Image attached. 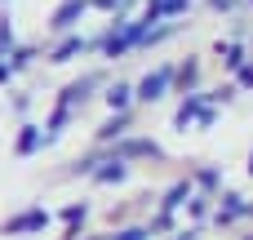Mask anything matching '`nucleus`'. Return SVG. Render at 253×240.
I'll use <instances>...</instances> for the list:
<instances>
[{"mask_svg": "<svg viewBox=\"0 0 253 240\" xmlns=\"http://www.w3.org/2000/svg\"><path fill=\"white\" fill-rule=\"evenodd\" d=\"M147 31H151V22H129V27L120 31V36H111V40H107V58L125 53V49H129L133 40H147Z\"/></svg>", "mask_w": 253, "mask_h": 240, "instance_id": "nucleus-1", "label": "nucleus"}, {"mask_svg": "<svg viewBox=\"0 0 253 240\" xmlns=\"http://www.w3.org/2000/svg\"><path fill=\"white\" fill-rule=\"evenodd\" d=\"M169 80H173V71H169V67L151 71V76H147V80L138 85V98H142V102H156V98H160V94L169 89Z\"/></svg>", "mask_w": 253, "mask_h": 240, "instance_id": "nucleus-2", "label": "nucleus"}, {"mask_svg": "<svg viewBox=\"0 0 253 240\" xmlns=\"http://www.w3.org/2000/svg\"><path fill=\"white\" fill-rule=\"evenodd\" d=\"M80 9H84V0H67V4L53 13V27H58V31H62V27H71V22L80 18Z\"/></svg>", "mask_w": 253, "mask_h": 240, "instance_id": "nucleus-3", "label": "nucleus"}, {"mask_svg": "<svg viewBox=\"0 0 253 240\" xmlns=\"http://www.w3.org/2000/svg\"><path fill=\"white\" fill-rule=\"evenodd\" d=\"M80 49H84V40H80V36H71V40H62V45L53 49V62H71Z\"/></svg>", "mask_w": 253, "mask_h": 240, "instance_id": "nucleus-4", "label": "nucleus"}, {"mask_svg": "<svg viewBox=\"0 0 253 240\" xmlns=\"http://www.w3.org/2000/svg\"><path fill=\"white\" fill-rule=\"evenodd\" d=\"M40 138H44V129H36V125H22V138H18V151L27 156V151H36L40 147Z\"/></svg>", "mask_w": 253, "mask_h": 240, "instance_id": "nucleus-5", "label": "nucleus"}, {"mask_svg": "<svg viewBox=\"0 0 253 240\" xmlns=\"http://www.w3.org/2000/svg\"><path fill=\"white\" fill-rule=\"evenodd\" d=\"M120 156H160V147H156V143H147V138H133V143H125V147H120Z\"/></svg>", "mask_w": 253, "mask_h": 240, "instance_id": "nucleus-6", "label": "nucleus"}, {"mask_svg": "<svg viewBox=\"0 0 253 240\" xmlns=\"http://www.w3.org/2000/svg\"><path fill=\"white\" fill-rule=\"evenodd\" d=\"M129 94H133L129 85H116V89L107 94V102H111V111H125V107H129Z\"/></svg>", "mask_w": 253, "mask_h": 240, "instance_id": "nucleus-7", "label": "nucleus"}, {"mask_svg": "<svg viewBox=\"0 0 253 240\" xmlns=\"http://www.w3.org/2000/svg\"><path fill=\"white\" fill-rule=\"evenodd\" d=\"M196 116H205V107H200V98H187V102L178 107V125H187V120H196Z\"/></svg>", "mask_w": 253, "mask_h": 240, "instance_id": "nucleus-8", "label": "nucleus"}, {"mask_svg": "<svg viewBox=\"0 0 253 240\" xmlns=\"http://www.w3.org/2000/svg\"><path fill=\"white\" fill-rule=\"evenodd\" d=\"M125 129H129V116H125V111H120V116H116V120H107V125H102V138H120V134H125Z\"/></svg>", "mask_w": 253, "mask_h": 240, "instance_id": "nucleus-9", "label": "nucleus"}, {"mask_svg": "<svg viewBox=\"0 0 253 240\" xmlns=\"http://www.w3.org/2000/svg\"><path fill=\"white\" fill-rule=\"evenodd\" d=\"M120 178H125V165L120 160H111L107 169H98V183H120Z\"/></svg>", "mask_w": 253, "mask_h": 240, "instance_id": "nucleus-10", "label": "nucleus"}, {"mask_svg": "<svg viewBox=\"0 0 253 240\" xmlns=\"http://www.w3.org/2000/svg\"><path fill=\"white\" fill-rule=\"evenodd\" d=\"M31 227H44V214L36 209V214H22L18 223H13V232H31Z\"/></svg>", "mask_w": 253, "mask_h": 240, "instance_id": "nucleus-11", "label": "nucleus"}, {"mask_svg": "<svg viewBox=\"0 0 253 240\" xmlns=\"http://www.w3.org/2000/svg\"><path fill=\"white\" fill-rule=\"evenodd\" d=\"M196 76H200V67H196V62H187V67L178 71V80H182V89H191V85H196Z\"/></svg>", "mask_w": 253, "mask_h": 240, "instance_id": "nucleus-12", "label": "nucleus"}, {"mask_svg": "<svg viewBox=\"0 0 253 240\" xmlns=\"http://www.w3.org/2000/svg\"><path fill=\"white\" fill-rule=\"evenodd\" d=\"M27 62H31V49H18V53L9 58V67H13V71H18V67H27Z\"/></svg>", "mask_w": 253, "mask_h": 240, "instance_id": "nucleus-13", "label": "nucleus"}, {"mask_svg": "<svg viewBox=\"0 0 253 240\" xmlns=\"http://www.w3.org/2000/svg\"><path fill=\"white\" fill-rule=\"evenodd\" d=\"M13 45V31H9V18H4V27H0V49H9Z\"/></svg>", "mask_w": 253, "mask_h": 240, "instance_id": "nucleus-14", "label": "nucleus"}, {"mask_svg": "<svg viewBox=\"0 0 253 240\" xmlns=\"http://www.w3.org/2000/svg\"><path fill=\"white\" fill-rule=\"evenodd\" d=\"M120 240H147V232H125Z\"/></svg>", "mask_w": 253, "mask_h": 240, "instance_id": "nucleus-15", "label": "nucleus"}, {"mask_svg": "<svg viewBox=\"0 0 253 240\" xmlns=\"http://www.w3.org/2000/svg\"><path fill=\"white\" fill-rule=\"evenodd\" d=\"M9 71H13V67H9V62H0V80H9Z\"/></svg>", "mask_w": 253, "mask_h": 240, "instance_id": "nucleus-16", "label": "nucleus"}, {"mask_svg": "<svg viewBox=\"0 0 253 240\" xmlns=\"http://www.w3.org/2000/svg\"><path fill=\"white\" fill-rule=\"evenodd\" d=\"M240 80H245V85H253V67H245V76H240Z\"/></svg>", "mask_w": 253, "mask_h": 240, "instance_id": "nucleus-17", "label": "nucleus"}]
</instances>
